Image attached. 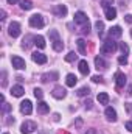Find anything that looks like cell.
<instances>
[{
    "label": "cell",
    "instance_id": "6da1fadb",
    "mask_svg": "<svg viewBox=\"0 0 132 134\" xmlns=\"http://www.w3.org/2000/svg\"><path fill=\"white\" fill-rule=\"evenodd\" d=\"M117 48H118V44H117L113 39H109V41H106V42L101 45V53H103V55H112Z\"/></svg>",
    "mask_w": 132,
    "mask_h": 134
},
{
    "label": "cell",
    "instance_id": "7a4b0ae2",
    "mask_svg": "<svg viewBox=\"0 0 132 134\" xmlns=\"http://www.w3.org/2000/svg\"><path fill=\"white\" fill-rule=\"evenodd\" d=\"M50 36H51V39H53V48H55L56 52H62L64 44H62V41L59 39L58 31H56V30H51V31H50Z\"/></svg>",
    "mask_w": 132,
    "mask_h": 134
},
{
    "label": "cell",
    "instance_id": "3957f363",
    "mask_svg": "<svg viewBox=\"0 0 132 134\" xmlns=\"http://www.w3.org/2000/svg\"><path fill=\"white\" fill-rule=\"evenodd\" d=\"M44 17L40 16V14H33L31 17H30V25L33 27V28H42L44 27Z\"/></svg>",
    "mask_w": 132,
    "mask_h": 134
},
{
    "label": "cell",
    "instance_id": "277c9868",
    "mask_svg": "<svg viewBox=\"0 0 132 134\" xmlns=\"http://www.w3.org/2000/svg\"><path fill=\"white\" fill-rule=\"evenodd\" d=\"M36 128H37L36 123L28 120V122H23V123H22V126H20V133L22 134H30V133H33Z\"/></svg>",
    "mask_w": 132,
    "mask_h": 134
},
{
    "label": "cell",
    "instance_id": "5b68a950",
    "mask_svg": "<svg viewBox=\"0 0 132 134\" xmlns=\"http://www.w3.org/2000/svg\"><path fill=\"white\" fill-rule=\"evenodd\" d=\"M8 33L11 37H17L20 34V24L19 22H11L9 27H8Z\"/></svg>",
    "mask_w": 132,
    "mask_h": 134
},
{
    "label": "cell",
    "instance_id": "8992f818",
    "mask_svg": "<svg viewBox=\"0 0 132 134\" xmlns=\"http://www.w3.org/2000/svg\"><path fill=\"white\" fill-rule=\"evenodd\" d=\"M20 111H22V114L30 115V114L33 112V104H31V101H30V100L22 101V103H20Z\"/></svg>",
    "mask_w": 132,
    "mask_h": 134
},
{
    "label": "cell",
    "instance_id": "52a82bcc",
    "mask_svg": "<svg viewBox=\"0 0 132 134\" xmlns=\"http://www.w3.org/2000/svg\"><path fill=\"white\" fill-rule=\"evenodd\" d=\"M51 95L55 97V98H58V100H61V98H64L67 95L65 89L64 87H61V86H56L55 89H53V92H51Z\"/></svg>",
    "mask_w": 132,
    "mask_h": 134
},
{
    "label": "cell",
    "instance_id": "ba28073f",
    "mask_svg": "<svg viewBox=\"0 0 132 134\" xmlns=\"http://www.w3.org/2000/svg\"><path fill=\"white\" fill-rule=\"evenodd\" d=\"M13 67L17 69V70H22V69L27 67V64H25V61L20 56H13Z\"/></svg>",
    "mask_w": 132,
    "mask_h": 134
},
{
    "label": "cell",
    "instance_id": "9c48e42d",
    "mask_svg": "<svg viewBox=\"0 0 132 134\" xmlns=\"http://www.w3.org/2000/svg\"><path fill=\"white\" fill-rule=\"evenodd\" d=\"M31 58H33L34 63H37V64H45L47 63V56L44 53H39V52H34L31 55Z\"/></svg>",
    "mask_w": 132,
    "mask_h": 134
},
{
    "label": "cell",
    "instance_id": "30bf717a",
    "mask_svg": "<svg viewBox=\"0 0 132 134\" xmlns=\"http://www.w3.org/2000/svg\"><path fill=\"white\" fill-rule=\"evenodd\" d=\"M75 22H76V24H81V25H86V24L89 22V19H87V16H86L82 11H78V13L75 14Z\"/></svg>",
    "mask_w": 132,
    "mask_h": 134
},
{
    "label": "cell",
    "instance_id": "8fae6325",
    "mask_svg": "<svg viewBox=\"0 0 132 134\" xmlns=\"http://www.w3.org/2000/svg\"><path fill=\"white\" fill-rule=\"evenodd\" d=\"M115 83H117L118 87H123L126 84V75L123 72H117L115 73Z\"/></svg>",
    "mask_w": 132,
    "mask_h": 134
},
{
    "label": "cell",
    "instance_id": "7c38bea8",
    "mask_svg": "<svg viewBox=\"0 0 132 134\" xmlns=\"http://www.w3.org/2000/svg\"><path fill=\"white\" fill-rule=\"evenodd\" d=\"M104 16H106L107 20H113V19L117 17V9H115L113 6H109V8L104 9Z\"/></svg>",
    "mask_w": 132,
    "mask_h": 134
},
{
    "label": "cell",
    "instance_id": "4fadbf2b",
    "mask_svg": "<svg viewBox=\"0 0 132 134\" xmlns=\"http://www.w3.org/2000/svg\"><path fill=\"white\" fill-rule=\"evenodd\" d=\"M106 117L109 122H117V111L113 108H106Z\"/></svg>",
    "mask_w": 132,
    "mask_h": 134
},
{
    "label": "cell",
    "instance_id": "5bb4252c",
    "mask_svg": "<svg viewBox=\"0 0 132 134\" xmlns=\"http://www.w3.org/2000/svg\"><path fill=\"white\" fill-rule=\"evenodd\" d=\"M78 67H79V72H81L82 75H89V73H90V69H89V64H87L86 59H81L79 64H78Z\"/></svg>",
    "mask_w": 132,
    "mask_h": 134
},
{
    "label": "cell",
    "instance_id": "9a60e30c",
    "mask_svg": "<svg viewBox=\"0 0 132 134\" xmlns=\"http://www.w3.org/2000/svg\"><path fill=\"white\" fill-rule=\"evenodd\" d=\"M123 34V30H121V27H112L110 30H109V36H110V39H113V37H120Z\"/></svg>",
    "mask_w": 132,
    "mask_h": 134
},
{
    "label": "cell",
    "instance_id": "2e32d148",
    "mask_svg": "<svg viewBox=\"0 0 132 134\" xmlns=\"http://www.w3.org/2000/svg\"><path fill=\"white\" fill-rule=\"evenodd\" d=\"M53 11H55V14H56L58 17H64V16L67 14V6L65 5H58Z\"/></svg>",
    "mask_w": 132,
    "mask_h": 134
},
{
    "label": "cell",
    "instance_id": "e0dca14e",
    "mask_svg": "<svg viewBox=\"0 0 132 134\" xmlns=\"http://www.w3.org/2000/svg\"><path fill=\"white\" fill-rule=\"evenodd\" d=\"M76 81H78V78H76L73 73H68V75L65 76V84L68 86V87H75Z\"/></svg>",
    "mask_w": 132,
    "mask_h": 134
},
{
    "label": "cell",
    "instance_id": "ac0fdd59",
    "mask_svg": "<svg viewBox=\"0 0 132 134\" xmlns=\"http://www.w3.org/2000/svg\"><path fill=\"white\" fill-rule=\"evenodd\" d=\"M25 94V91H23V87L22 86H13V89H11V95H14V97H22Z\"/></svg>",
    "mask_w": 132,
    "mask_h": 134
},
{
    "label": "cell",
    "instance_id": "d6986e66",
    "mask_svg": "<svg viewBox=\"0 0 132 134\" xmlns=\"http://www.w3.org/2000/svg\"><path fill=\"white\" fill-rule=\"evenodd\" d=\"M48 111H50V106H48L45 101H39V103H37V112H39V114H47Z\"/></svg>",
    "mask_w": 132,
    "mask_h": 134
},
{
    "label": "cell",
    "instance_id": "ffe728a7",
    "mask_svg": "<svg viewBox=\"0 0 132 134\" xmlns=\"http://www.w3.org/2000/svg\"><path fill=\"white\" fill-rule=\"evenodd\" d=\"M34 44H36L37 48H45V45H47L44 36H36V37H34Z\"/></svg>",
    "mask_w": 132,
    "mask_h": 134
},
{
    "label": "cell",
    "instance_id": "44dd1931",
    "mask_svg": "<svg viewBox=\"0 0 132 134\" xmlns=\"http://www.w3.org/2000/svg\"><path fill=\"white\" fill-rule=\"evenodd\" d=\"M76 44H78V50H79V53H81V55H86V44H87V42H86L84 39L79 37V39L76 41Z\"/></svg>",
    "mask_w": 132,
    "mask_h": 134
},
{
    "label": "cell",
    "instance_id": "7402d4cb",
    "mask_svg": "<svg viewBox=\"0 0 132 134\" xmlns=\"http://www.w3.org/2000/svg\"><path fill=\"white\" fill-rule=\"evenodd\" d=\"M97 100L99 101V104H107V103H109V95H107L106 92H101V94H98Z\"/></svg>",
    "mask_w": 132,
    "mask_h": 134
},
{
    "label": "cell",
    "instance_id": "603a6c76",
    "mask_svg": "<svg viewBox=\"0 0 132 134\" xmlns=\"http://www.w3.org/2000/svg\"><path fill=\"white\" fill-rule=\"evenodd\" d=\"M95 66H97V69H106V66H107V64H106V61H104V59H103V58H99V56H97V58H95Z\"/></svg>",
    "mask_w": 132,
    "mask_h": 134
},
{
    "label": "cell",
    "instance_id": "cb8c5ba5",
    "mask_svg": "<svg viewBox=\"0 0 132 134\" xmlns=\"http://www.w3.org/2000/svg\"><path fill=\"white\" fill-rule=\"evenodd\" d=\"M20 8L25 9V11H28V9L33 8V3H31L30 0H22V2H20Z\"/></svg>",
    "mask_w": 132,
    "mask_h": 134
},
{
    "label": "cell",
    "instance_id": "d4e9b609",
    "mask_svg": "<svg viewBox=\"0 0 132 134\" xmlns=\"http://www.w3.org/2000/svg\"><path fill=\"white\" fill-rule=\"evenodd\" d=\"M76 58H78V55H76L75 52H70V53H67V55H65V61H68V63L75 61Z\"/></svg>",
    "mask_w": 132,
    "mask_h": 134
},
{
    "label": "cell",
    "instance_id": "484cf974",
    "mask_svg": "<svg viewBox=\"0 0 132 134\" xmlns=\"http://www.w3.org/2000/svg\"><path fill=\"white\" fill-rule=\"evenodd\" d=\"M90 94V89L89 87H81L79 91H78V95L79 97H86V95H89Z\"/></svg>",
    "mask_w": 132,
    "mask_h": 134
},
{
    "label": "cell",
    "instance_id": "4316f807",
    "mask_svg": "<svg viewBox=\"0 0 132 134\" xmlns=\"http://www.w3.org/2000/svg\"><path fill=\"white\" fill-rule=\"evenodd\" d=\"M95 27H97V30H98V34L101 36V34H103V30H104V24H103L101 20H98V22L95 24Z\"/></svg>",
    "mask_w": 132,
    "mask_h": 134
},
{
    "label": "cell",
    "instance_id": "83f0119b",
    "mask_svg": "<svg viewBox=\"0 0 132 134\" xmlns=\"http://www.w3.org/2000/svg\"><path fill=\"white\" fill-rule=\"evenodd\" d=\"M120 50L123 52V55H128V53H129V47H128L124 42H121V44H120Z\"/></svg>",
    "mask_w": 132,
    "mask_h": 134
},
{
    "label": "cell",
    "instance_id": "f1b7e54d",
    "mask_svg": "<svg viewBox=\"0 0 132 134\" xmlns=\"http://www.w3.org/2000/svg\"><path fill=\"white\" fill-rule=\"evenodd\" d=\"M34 97L40 100V98L44 97V92H42V89H39V87H36V89H34Z\"/></svg>",
    "mask_w": 132,
    "mask_h": 134
},
{
    "label": "cell",
    "instance_id": "f546056e",
    "mask_svg": "<svg viewBox=\"0 0 132 134\" xmlns=\"http://www.w3.org/2000/svg\"><path fill=\"white\" fill-rule=\"evenodd\" d=\"M118 63H120L121 66H126V64H128V58H126V55H124V56H120V58H118Z\"/></svg>",
    "mask_w": 132,
    "mask_h": 134
},
{
    "label": "cell",
    "instance_id": "4dcf8cb0",
    "mask_svg": "<svg viewBox=\"0 0 132 134\" xmlns=\"http://www.w3.org/2000/svg\"><path fill=\"white\" fill-rule=\"evenodd\" d=\"M48 78H58V73H51V75H44L42 81H48Z\"/></svg>",
    "mask_w": 132,
    "mask_h": 134
},
{
    "label": "cell",
    "instance_id": "1f68e13d",
    "mask_svg": "<svg viewBox=\"0 0 132 134\" xmlns=\"http://www.w3.org/2000/svg\"><path fill=\"white\" fill-rule=\"evenodd\" d=\"M112 3H113V0H103V8L106 9L109 6H112Z\"/></svg>",
    "mask_w": 132,
    "mask_h": 134
},
{
    "label": "cell",
    "instance_id": "d6a6232c",
    "mask_svg": "<svg viewBox=\"0 0 132 134\" xmlns=\"http://www.w3.org/2000/svg\"><path fill=\"white\" fill-rule=\"evenodd\" d=\"M82 33H84V34H89V33H90V24H89V22L82 27Z\"/></svg>",
    "mask_w": 132,
    "mask_h": 134
},
{
    "label": "cell",
    "instance_id": "836d02e7",
    "mask_svg": "<svg viewBox=\"0 0 132 134\" xmlns=\"http://www.w3.org/2000/svg\"><path fill=\"white\" fill-rule=\"evenodd\" d=\"M92 81H93V83H103V76L95 75V76H92Z\"/></svg>",
    "mask_w": 132,
    "mask_h": 134
},
{
    "label": "cell",
    "instance_id": "e575fe53",
    "mask_svg": "<svg viewBox=\"0 0 132 134\" xmlns=\"http://www.w3.org/2000/svg\"><path fill=\"white\" fill-rule=\"evenodd\" d=\"M9 109H11V106H9L8 103H3V112H8Z\"/></svg>",
    "mask_w": 132,
    "mask_h": 134
},
{
    "label": "cell",
    "instance_id": "d590c367",
    "mask_svg": "<svg viewBox=\"0 0 132 134\" xmlns=\"http://www.w3.org/2000/svg\"><path fill=\"white\" fill-rule=\"evenodd\" d=\"M124 126H126V130H128V131H131V133H132V122H126V125H124Z\"/></svg>",
    "mask_w": 132,
    "mask_h": 134
},
{
    "label": "cell",
    "instance_id": "8d00e7d4",
    "mask_svg": "<svg viewBox=\"0 0 132 134\" xmlns=\"http://www.w3.org/2000/svg\"><path fill=\"white\" fill-rule=\"evenodd\" d=\"M126 22H128V24H132V16H131V14H128V16H126Z\"/></svg>",
    "mask_w": 132,
    "mask_h": 134
},
{
    "label": "cell",
    "instance_id": "74e56055",
    "mask_svg": "<svg viewBox=\"0 0 132 134\" xmlns=\"http://www.w3.org/2000/svg\"><path fill=\"white\" fill-rule=\"evenodd\" d=\"M0 16H2V17H0V19H2V20H5V19H6V17H5V16H6V13H5V11H3V9H2V11H0Z\"/></svg>",
    "mask_w": 132,
    "mask_h": 134
},
{
    "label": "cell",
    "instance_id": "f35d334b",
    "mask_svg": "<svg viewBox=\"0 0 132 134\" xmlns=\"http://www.w3.org/2000/svg\"><path fill=\"white\" fill-rule=\"evenodd\" d=\"M86 108H89V109L92 108V101H90V100H87V101H86Z\"/></svg>",
    "mask_w": 132,
    "mask_h": 134
},
{
    "label": "cell",
    "instance_id": "ab89813d",
    "mask_svg": "<svg viewBox=\"0 0 132 134\" xmlns=\"http://www.w3.org/2000/svg\"><path fill=\"white\" fill-rule=\"evenodd\" d=\"M17 2H19V0H8V3H9V5H16Z\"/></svg>",
    "mask_w": 132,
    "mask_h": 134
},
{
    "label": "cell",
    "instance_id": "60d3db41",
    "mask_svg": "<svg viewBox=\"0 0 132 134\" xmlns=\"http://www.w3.org/2000/svg\"><path fill=\"white\" fill-rule=\"evenodd\" d=\"M128 95H129V97L132 95V84L129 86V89H128Z\"/></svg>",
    "mask_w": 132,
    "mask_h": 134
},
{
    "label": "cell",
    "instance_id": "b9f144b4",
    "mask_svg": "<svg viewBox=\"0 0 132 134\" xmlns=\"http://www.w3.org/2000/svg\"><path fill=\"white\" fill-rule=\"evenodd\" d=\"M53 119H55V122H58V120H59V114H55Z\"/></svg>",
    "mask_w": 132,
    "mask_h": 134
},
{
    "label": "cell",
    "instance_id": "7bdbcfd3",
    "mask_svg": "<svg viewBox=\"0 0 132 134\" xmlns=\"http://www.w3.org/2000/svg\"><path fill=\"white\" fill-rule=\"evenodd\" d=\"M86 134H97V131H95V130H89Z\"/></svg>",
    "mask_w": 132,
    "mask_h": 134
},
{
    "label": "cell",
    "instance_id": "ee69618b",
    "mask_svg": "<svg viewBox=\"0 0 132 134\" xmlns=\"http://www.w3.org/2000/svg\"><path fill=\"white\" fill-rule=\"evenodd\" d=\"M131 36H132V30H131Z\"/></svg>",
    "mask_w": 132,
    "mask_h": 134
},
{
    "label": "cell",
    "instance_id": "f6af8a7d",
    "mask_svg": "<svg viewBox=\"0 0 132 134\" xmlns=\"http://www.w3.org/2000/svg\"><path fill=\"white\" fill-rule=\"evenodd\" d=\"M3 134H8V133H3Z\"/></svg>",
    "mask_w": 132,
    "mask_h": 134
}]
</instances>
